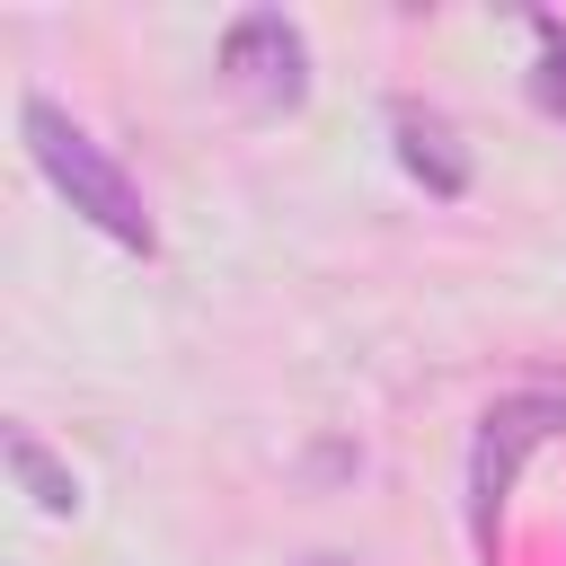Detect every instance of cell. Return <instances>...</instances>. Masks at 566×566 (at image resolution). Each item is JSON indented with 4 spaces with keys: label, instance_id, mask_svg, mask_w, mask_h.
Returning <instances> with one entry per match:
<instances>
[{
    "label": "cell",
    "instance_id": "5b68a950",
    "mask_svg": "<svg viewBox=\"0 0 566 566\" xmlns=\"http://www.w3.org/2000/svg\"><path fill=\"white\" fill-rule=\"evenodd\" d=\"M0 451H9L18 486L35 495V513H80V478H71V469H62V460H53V451H44L27 424H9V433H0Z\"/></svg>",
    "mask_w": 566,
    "mask_h": 566
},
{
    "label": "cell",
    "instance_id": "52a82bcc",
    "mask_svg": "<svg viewBox=\"0 0 566 566\" xmlns=\"http://www.w3.org/2000/svg\"><path fill=\"white\" fill-rule=\"evenodd\" d=\"M531 35H539V53L566 71V18H531Z\"/></svg>",
    "mask_w": 566,
    "mask_h": 566
},
{
    "label": "cell",
    "instance_id": "8992f818",
    "mask_svg": "<svg viewBox=\"0 0 566 566\" xmlns=\"http://www.w3.org/2000/svg\"><path fill=\"white\" fill-rule=\"evenodd\" d=\"M531 88H539V106H557V115H566V71H557L548 53H539V71H531Z\"/></svg>",
    "mask_w": 566,
    "mask_h": 566
},
{
    "label": "cell",
    "instance_id": "3957f363",
    "mask_svg": "<svg viewBox=\"0 0 566 566\" xmlns=\"http://www.w3.org/2000/svg\"><path fill=\"white\" fill-rule=\"evenodd\" d=\"M221 80L256 106H301L310 97V35L283 9H248L221 27Z\"/></svg>",
    "mask_w": 566,
    "mask_h": 566
},
{
    "label": "cell",
    "instance_id": "6da1fadb",
    "mask_svg": "<svg viewBox=\"0 0 566 566\" xmlns=\"http://www.w3.org/2000/svg\"><path fill=\"white\" fill-rule=\"evenodd\" d=\"M18 124H27V150H35V168H44V186L88 221V230H106L115 248H133V256H150L159 248V221H150V203H142V186L88 142V124H71L53 97H27L18 106Z\"/></svg>",
    "mask_w": 566,
    "mask_h": 566
},
{
    "label": "cell",
    "instance_id": "7a4b0ae2",
    "mask_svg": "<svg viewBox=\"0 0 566 566\" xmlns=\"http://www.w3.org/2000/svg\"><path fill=\"white\" fill-rule=\"evenodd\" d=\"M548 433H566V380H531V389H513V398H495L478 416V442H469V539H478L486 566H495V539H504V495H513L522 460Z\"/></svg>",
    "mask_w": 566,
    "mask_h": 566
},
{
    "label": "cell",
    "instance_id": "277c9868",
    "mask_svg": "<svg viewBox=\"0 0 566 566\" xmlns=\"http://www.w3.org/2000/svg\"><path fill=\"white\" fill-rule=\"evenodd\" d=\"M389 133H398V168H407L424 195H442V203H451V195H469V150L451 142V124H442V115H424V106H407V97H398V106H389Z\"/></svg>",
    "mask_w": 566,
    "mask_h": 566
}]
</instances>
